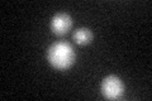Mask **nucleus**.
<instances>
[{"mask_svg":"<svg viewBox=\"0 0 152 101\" xmlns=\"http://www.w3.org/2000/svg\"><path fill=\"white\" fill-rule=\"evenodd\" d=\"M91 32H90L88 28H80L74 33V41L77 43V44H89L91 42Z\"/></svg>","mask_w":152,"mask_h":101,"instance_id":"obj_4","label":"nucleus"},{"mask_svg":"<svg viewBox=\"0 0 152 101\" xmlns=\"http://www.w3.org/2000/svg\"><path fill=\"white\" fill-rule=\"evenodd\" d=\"M47 60L57 70H67L75 61V51L67 42H57L48 48Z\"/></svg>","mask_w":152,"mask_h":101,"instance_id":"obj_1","label":"nucleus"},{"mask_svg":"<svg viewBox=\"0 0 152 101\" xmlns=\"http://www.w3.org/2000/svg\"><path fill=\"white\" fill-rule=\"evenodd\" d=\"M71 25H72V20H71L69 14H66V13L56 14L51 20V29L57 36L66 34V33L70 31Z\"/></svg>","mask_w":152,"mask_h":101,"instance_id":"obj_3","label":"nucleus"},{"mask_svg":"<svg viewBox=\"0 0 152 101\" xmlns=\"http://www.w3.org/2000/svg\"><path fill=\"white\" fill-rule=\"evenodd\" d=\"M124 86L119 77L117 76H108L102 82V92L104 97L109 100H117L123 95Z\"/></svg>","mask_w":152,"mask_h":101,"instance_id":"obj_2","label":"nucleus"}]
</instances>
